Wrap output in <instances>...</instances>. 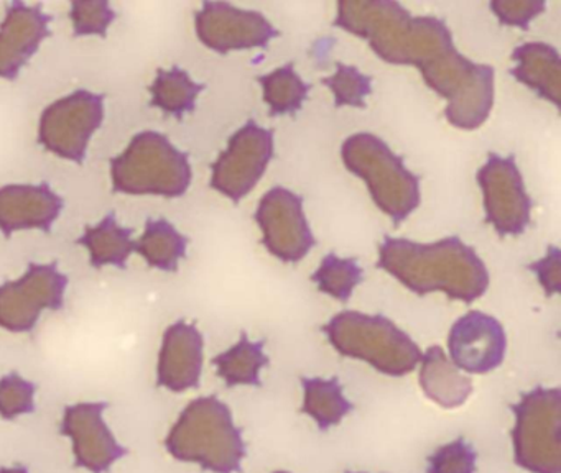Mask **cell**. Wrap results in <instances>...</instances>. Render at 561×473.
Segmentation results:
<instances>
[{
  "mask_svg": "<svg viewBox=\"0 0 561 473\" xmlns=\"http://www.w3.org/2000/svg\"><path fill=\"white\" fill-rule=\"evenodd\" d=\"M106 407L103 401L65 407L60 432L73 442L75 466L78 469L106 473L117 460L129 453L107 427L104 420Z\"/></svg>",
  "mask_w": 561,
  "mask_h": 473,
  "instance_id": "cell-15",
  "label": "cell"
},
{
  "mask_svg": "<svg viewBox=\"0 0 561 473\" xmlns=\"http://www.w3.org/2000/svg\"><path fill=\"white\" fill-rule=\"evenodd\" d=\"M346 473H364V472H346Z\"/></svg>",
  "mask_w": 561,
  "mask_h": 473,
  "instance_id": "cell-37",
  "label": "cell"
},
{
  "mask_svg": "<svg viewBox=\"0 0 561 473\" xmlns=\"http://www.w3.org/2000/svg\"><path fill=\"white\" fill-rule=\"evenodd\" d=\"M133 233V229L121 226L116 212L111 210L98 226L84 227L78 245H83L88 250L91 266L94 268L111 265L124 269L129 256L136 252Z\"/></svg>",
  "mask_w": 561,
  "mask_h": 473,
  "instance_id": "cell-22",
  "label": "cell"
},
{
  "mask_svg": "<svg viewBox=\"0 0 561 473\" xmlns=\"http://www.w3.org/2000/svg\"><path fill=\"white\" fill-rule=\"evenodd\" d=\"M476 181L481 187L485 222L501 236L522 235L530 226L534 200L525 189L515 158L489 153Z\"/></svg>",
  "mask_w": 561,
  "mask_h": 473,
  "instance_id": "cell-12",
  "label": "cell"
},
{
  "mask_svg": "<svg viewBox=\"0 0 561 473\" xmlns=\"http://www.w3.org/2000/svg\"><path fill=\"white\" fill-rule=\"evenodd\" d=\"M265 341H251L242 332L238 344L213 358L216 374L226 387H261V371L271 364L264 351Z\"/></svg>",
  "mask_w": 561,
  "mask_h": 473,
  "instance_id": "cell-23",
  "label": "cell"
},
{
  "mask_svg": "<svg viewBox=\"0 0 561 473\" xmlns=\"http://www.w3.org/2000/svg\"><path fill=\"white\" fill-rule=\"evenodd\" d=\"M68 276L57 262L28 263L24 275L0 285V328L12 334L32 332L44 311L65 305Z\"/></svg>",
  "mask_w": 561,
  "mask_h": 473,
  "instance_id": "cell-10",
  "label": "cell"
},
{
  "mask_svg": "<svg viewBox=\"0 0 561 473\" xmlns=\"http://www.w3.org/2000/svg\"><path fill=\"white\" fill-rule=\"evenodd\" d=\"M420 72L425 84L448 101L445 117L453 127L476 130L485 124L494 105L492 66L471 61L453 48Z\"/></svg>",
  "mask_w": 561,
  "mask_h": 473,
  "instance_id": "cell-7",
  "label": "cell"
},
{
  "mask_svg": "<svg viewBox=\"0 0 561 473\" xmlns=\"http://www.w3.org/2000/svg\"><path fill=\"white\" fill-rule=\"evenodd\" d=\"M492 13L502 25L528 30L530 22L547 10L545 0H492Z\"/></svg>",
  "mask_w": 561,
  "mask_h": 473,
  "instance_id": "cell-33",
  "label": "cell"
},
{
  "mask_svg": "<svg viewBox=\"0 0 561 473\" xmlns=\"http://www.w3.org/2000/svg\"><path fill=\"white\" fill-rule=\"evenodd\" d=\"M54 16L44 12L41 3L27 5L15 0L5 9L0 23V78L14 81L22 68L38 51L45 38L51 35Z\"/></svg>",
  "mask_w": 561,
  "mask_h": 473,
  "instance_id": "cell-17",
  "label": "cell"
},
{
  "mask_svg": "<svg viewBox=\"0 0 561 473\" xmlns=\"http://www.w3.org/2000/svg\"><path fill=\"white\" fill-rule=\"evenodd\" d=\"M111 177L114 193L175 199L188 191L193 171L188 154L167 135L144 130L111 160Z\"/></svg>",
  "mask_w": 561,
  "mask_h": 473,
  "instance_id": "cell-6",
  "label": "cell"
},
{
  "mask_svg": "<svg viewBox=\"0 0 561 473\" xmlns=\"http://www.w3.org/2000/svg\"><path fill=\"white\" fill-rule=\"evenodd\" d=\"M165 447L173 459L196 463L205 472L241 473L245 442L231 409L218 396L193 400L170 429Z\"/></svg>",
  "mask_w": 561,
  "mask_h": 473,
  "instance_id": "cell-3",
  "label": "cell"
},
{
  "mask_svg": "<svg viewBox=\"0 0 561 473\" xmlns=\"http://www.w3.org/2000/svg\"><path fill=\"white\" fill-rule=\"evenodd\" d=\"M71 22H73V36L98 35L104 38L111 23L116 20V10L106 0H87L71 2Z\"/></svg>",
  "mask_w": 561,
  "mask_h": 473,
  "instance_id": "cell-32",
  "label": "cell"
},
{
  "mask_svg": "<svg viewBox=\"0 0 561 473\" xmlns=\"http://www.w3.org/2000/svg\"><path fill=\"white\" fill-rule=\"evenodd\" d=\"M511 409L515 463L530 473H561L560 388H534Z\"/></svg>",
  "mask_w": 561,
  "mask_h": 473,
  "instance_id": "cell-8",
  "label": "cell"
},
{
  "mask_svg": "<svg viewBox=\"0 0 561 473\" xmlns=\"http://www.w3.org/2000/svg\"><path fill=\"white\" fill-rule=\"evenodd\" d=\"M301 387H304L301 413L311 417L321 432L337 426L354 409V404L347 400L343 384L336 377H304Z\"/></svg>",
  "mask_w": 561,
  "mask_h": 473,
  "instance_id": "cell-24",
  "label": "cell"
},
{
  "mask_svg": "<svg viewBox=\"0 0 561 473\" xmlns=\"http://www.w3.org/2000/svg\"><path fill=\"white\" fill-rule=\"evenodd\" d=\"M341 158L347 171L366 183L374 204L393 226L399 227L419 209L420 177L382 138L369 131L351 135L341 147Z\"/></svg>",
  "mask_w": 561,
  "mask_h": 473,
  "instance_id": "cell-5",
  "label": "cell"
},
{
  "mask_svg": "<svg viewBox=\"0 0 561 473\" xmlns=\"http://www.w3.org/2000/svg\"><path fill=\"white\" fill-rule=\"evenodd\" d=\"M104 99L80 89L51 102L38 122V143L64 160L83 164L91 137L103 125Z\"/></svg>",
  "mask_w": 561,
  "mask_h": 473,
  "instance_id": "cell-9",
  "label": "cell"
},
{
  "mask_svg": "<svg viewBox=\"0 0 561 473\" xmlns=\"http://www.w3.org/2000/svg\"><path fill=\"white\" fill-rule=\"evenodd\" d=\"M310 279L317 285L318 291L336 301L347 302L354 289L363 282L364 272L356 258H341L328 253Z\"/></svg>",
  "mask_w": 561,
  "mask_h": 473,
  "instance_id": "cell-28",
  "label": "cell"
},
{
  "mask_svg": "<svg viewBox=\"0 0 561 473\" xmlns=\"http://www.w3.org/2000/svg\"><path fill=\"white\" fill-rule=\"evenodd\" d=\"M507 350L504 325L481 311H469L449 328V360L461 371L485 374L501 367Z\"/></svg>",
  "mask_w": 561,
  "mask_h": 473,
  "instance_id": "cell-16",
  "label": "cell"
},
{
  "mask_svg": "<svg viewBox=\"0 0 561 473\" xmlns=\"http://www.w3.org/2000/svg\"><path fill=\"white\" fill-rule=\"evenodd\" d=\"M333 25L366 39L383 61L420 71L456 48L442 19L412 15L396 0H343Z\"/></svg>",
  "mask_w": 561,
  "mask_h": 473,
  "instance_id": "cell-2",
  "label": "cell"
},
{
  "mask_svg": "<svg viewBox=\"0 0 561 473\" xmlns=\"http://www.w3.org/2000/svg\"><path fill=\"white\" fill-rule=\"evenodd\" d=\"M527 268L537 276L545 295L554 296L560 292V249L557 245L548 246L543 258L530 263Z\"/></svg>",
  "mask_w": 561,
  "mask_h": 473,
  "instance_id": "cell-34",
  "label": "cell"
},
{
  "mask_svg": "<svg viewBox=\"0 0 561 473\" xmlns=\"http://www.w3.org/2000/svg\"><path fill=\"white\" fill-rule=\"evenodd\" d=\"M205 338L195 324L175 322L167 327L157 364V384L173 393L195 390L203 371Z\"/></svg>",
  "mask_w": 561,
  "mask_h": 473,
  "instance_id": "cell-19",
  "label": "cell"
},
{
  "mask_svg": "<svg viewBox=\"0 0 561 473\" xmlns=\"http://www.w3.org/2000/svg\"><path fill=\"white\" fill-rule=\"evenodd\" d=\"M254 220L262 230L268 253L284 263H298L317 245L305 216L304 197L284 186H274L262 196Z\"/></svg>",
  "mask_w": 561,
  "mask_h": 473,
  "instance_id": "cell-13",
  "label": "cell"
},
{
  "mask_svg": "<svg viewBox=\"0 0 561 473\" xmlns=\"http://www.w3.org/2000/svg\"><path fill=\"white\" fill-rule=\"evenodd\" d=\"M419 381L426 397L445 409L462 406L472 393L471 378L466 377L439 345L422 355Z\"/></svg>",
  "mask_w": 561,
  "mask_h": 473,
  "instance_id": "cell-21",
  "label": "cell"
},
{
  "mask_svg": "<svg viewBox=\"0 0 561 473\" xmlns=\"http://www.w3.org/2000/svg\"><path fill=\"white\" fill-rule=\"evenodd\" d=\"M188 236L176 230L170 220L149 219L142 236L136 242V252L146 258L152 268L167 273L179 272L180 262L186 256Z\"/></svg>",
  "mask_w": 561,
  "mask_h": 473,
  "instance_id": "cell-25",
  "label": "cell"
},
{
  "mask_svg": "<svg viewBox=\"0 0 561 473\" xmlns=\"http://www.w3.org/2000/svg\"><path fill=\"white\" fill-rule=\"evenodd\" d=\"M512 59L515 66L511 74L560 111L561 59L558 49L545 42L524 43L514 49Z\"/></svg>",
  "mask_w": 561,
  "mask_h": 473,
  "instance_id": "cell-20",
  "label": "cell"
},
{
  "mask_svg": "<svg viewBox=\"0 0 561 473\" xmlns=\"http://www.w3.org/2000/svg\"><path fill=\"white\" fill-rule=\"evenodd\" d=\"M321 331L337 354L366 361L387 377H405L422 360L416 342L386 315L341 311Z\"/></svg>",
  "mask_w": 561,
  "mask_h": 473,
  "instance_id": "cell-4",
  "label": "cell"
},
{
  "mask_svg": "<svg viewBox=\"0 0 561 473\" xmlns=\"http://www.w3.org/2000/svg\"><path fill=\"white\" fill-rule=\"evenodd\" d=\"M274 473H290V472H284V470H278V472H274Z\"/></svg>",
  "mask_w": 561,
  "mask_h": 473,
  "instance_id": "cell-36",
  "label": "cell"
},
{
  "mask_svg": "<svg viewBox=\"0 0 561 473\" xmlns=\"http://www.w3.org/2000/svg\"><path fill=\"white\" fill-rule=\"evenodd\" d=\"M205 88V84L193 81L192 76L180 66L159 69L156 81L149 89L152 94L150 105L160 108L163 114L172 115L176 120H182L185 114L195 111L196 99Z\"/></svg>",
  "mask_w": 561,
  "mask_h": 473,
  "instance_id": "cell-26",
  "label": "cell"
},
{
  "mask_svg": "<svg viewBox=\"0 0 561 473\" xmlns=\"http://www.w3.org/2000/svg\"><path fill=\"white\" fill-rule=\"evenodd\" d=\"M196 35L206 48L228 55L238 49L267 48L278 30L257 10L229 2H203L195 15Z\"/></svg>",
  "mask_w": 561,
  "mask_h": 473,
  "instance_id": "cell-14",
  "label": "cell"
},
{
  "mask_svg": "<svg viewBox=\"0 0 561 473\" xmlns=\"http://www.w3.org/2000/svg\"><path fill=\"white\" fill-rule=\"evenodd\" d=\"M37 384L12 371L0 378V417L5 420L31 414L35 411Z\"/></svg>",
  "mask_w": 561,
  "mask_h": 473,
  "instance_id": "cell-30",
  "label": "cell"
},
{
  "mask_svg": "<svg viewBox=\"0 0 561 473\" xmlns=\"http://www.w3.org/2000/svg\"><path fill=\"white\" fill-rule=\"evenodd\" d=\"M321 84L330 89L336 107L366 108L367 95L373 94V78L344 62H337L334 74L321 79Z\"/></svg>",
  "mask_w": 561,
  "mask_h": 473,
  "instance_id": "cell-29",
  "label": "cell"
},
{
  "mask_svg": "<svg viewBox=\"0 0 561 473\" xmlns=\"http://www.w3.org/2000/svg\"><path fill=\"white\" fill-rule=\"evenodd\" d=\"M377 268L415 295L443 292L451 301L465 304L484 296L491 281L481 256L456 235L432 243L386 235L379 246Z\"/></svg>",
  "mask_w": 561,
  "mask_h": 473,
  "instance_id": "cell-1",
  "label": "cell"
},
{
  "mask_svg": "<svg viewBox=\"0 0 561 473\" xmlns=\"http://www.w3.org/2000/svg\"><path fill=\"white\" fill-rule=\"evenodd\" d=\"M264 91V101L268 105V115H294L300 111L308 99L311 85L295 71L294 62L280 66L275 71L257 78Z\"/></svg>",
  "mask_w": 561,
  "mask_h": 473,
  "instance_id": "cell-27",
  "label": "cell"
},
{
  "mask_svg": "<svg viewBox=\"0 0 561 473\" xmlns=\"http://www.w3.org/2000/svg\"><path fill=\"white\" fill-rule=\"evenodd\" d=\"M274 150V131L251 118L232 134L226 150L211 164L209 184L232 203H241L264 176Z\"/></svg>",
  "mask_w": 561,
  "mask_h": 473,
  "instance_id": "cell-11",
  "label": "cell"
},
{
  "mask_svg": "<svg viewBox=\"0 0 561 473\" xmlns=\"http://www.w3.org/2000/svg\"><path fill=\"white\" fill-rule=\"evenodd\" d=\"M426 473H476L478 452L465 437L438 447L426 459Z\"/></svg>",
  "mask_w": 561,
  "mask_h": 473,
  "instance_id": "cell-31",
  "label": "cell"
},
{
  "mask_svg": "<svg viewBox=\"0 0 561 473\" xmlns=\"http://www.w3.org/2000/svg\"><path fill=\"white\" fill-rule=\"evenodd\" d=\"M0 473H28V470L22 465L4 466V469H0Z\"/></svg>",
  "mask_w": 561,
  "mask_h": 473,
  "instance_id": "cell-35",
  "label": "cell"
},
{
  "mask_svg": "<svg viewBox=\"0 0 561 473\" xmlns=\"http://www.w3.org/2000/svg\"><path fill=\"white\" fill-rule=\"evenodd\" d=\"M65 200L50 184H8L0 187V232L5 239L19 230L51 232Z\"/></svg>",
  "mask_w": 561,
  "mask_h": 473,
  "instance_id": "cell-18",
  "label": "cell"
}]
</instances>
